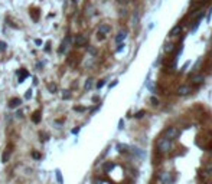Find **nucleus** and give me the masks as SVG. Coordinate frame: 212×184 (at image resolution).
Returning a JSON list of instances; mask_svg holds the SVG:
<instances>
[{
    "label": "nucleus",
    "instance_id": "19",
    "mask_svg": "<svg viewBox=\"0 0 212 184\" xmlns=\"http://www.w3.org/2000/svg\"><path fill=\"white\" fill-rule=\"evenodd\" d=\"M139 19H140V15H139V12H134V15H133V25L136 26V25H139Z\"/></svg>",
    "mask_w": 212,
    "mask_h": 184
},
{
    "label": "nucleus",
    "instance_id": "26",
    "mask_svg": "<svg viewBox=\"0 0 212 184\" xmlns=\"http://www.w3.org/2000/svg\"><path fill=\"white\" fill-rule=\"evenodd\" d=\"M32 157L33 158H41V154H39V152H32Z\"/></svg>",
    "mask_w": 212,
    "mask_h": 184
},
{
    "label": "nucleus",
    "instance_id": "10",
    "mask_svg": "<svg viewBox=\"0 0 212 184\" xmlns=\"http://www.w3.org/2000/svg\"><path fill=\"white\" fill-rule=\"evenodd\" d=\"M203 81H205V78H203V75H201V73L192 76V83H193V85H199V83H202Z\"/></svg>",
    "mask_w": 212,
    "mask_h": 184
},
{
    "label": "nucleus",
    "instance_id": "24",
    "mask_svg": "<svg viewBox=\"0 0 212 184\" xmlns=\"http://www.w3.org/2000/svg\"><path fill=\"white\" fill-rule=\"evenodd\" d=\"M124 49V43H118V48H117V52H121Z\"/></svg>",
    "mask_w": 212,
    "mask_h": 184
},
{
    "label": "nucleus",
    "instance_id": "25",
    "mask_svg": "<svg viewBox=\"0 0 212 184\" xmlns=\"http://www.w3.org/2000/svg\"><path fill=\"white\" fill-rule=\"evenodd\" d=\"M6 49V43L5 42H0V50H5Z\"/></svg>",
    "mask_w": 212,
    "mask_h": 184
},
{
    "label": "nucleus",
    "instance_id": "31",
    "mask_svg": "<svg viewBox=\"0 0 212 184\" xmlns=\"http://www.w3.org/2000/svg\"><path fill=\"white\" fill-rule=\"evenodd\" d=\"M65 94H64V98H69V94H68V91H64Z\"/></svg>",
    "mask_w": 212,
    "mask_h": 184
},
{
    "label": "nucleus",
    "instance_id": "8",
    "mask_svg": "<svg viewBox=\"0 0 212 184\" xmlns=\"http://www.w3.org/2000/svg\"><path fill=\"white\" fill-rule=\"evenodd\" d=\"M125 38H127V30H120L118 35L115 36V42L117 43H123Z\"/></svg>",
    "mask_w": 212,
    "mask_h": 184
},
{
    "label": "nucleus",
    "instance_id": "18",
    "mask_svg": "<svg viewBox=\"0 0 212 184\" xmlns=\"http://www.w3.org/2000/svg\"><path fill=\"white\" fill-rule=\"evenodd\" d=\"M117 150L120 152H125V151H129V145L127 144H117Z\"/></svg>",
    "mask_w": 212,
    "mask_h": 184
},
{
    "label": "nucleus",
    "instance_id": "6",
    "mask_svg": "<svg viewBox=\"0 0 212 184\" xmlns=\"http://www.w3.org/2000/svg\"><path fill=\"white\" fill-rule=\"evenodd\" d=\"M159 180L162 181V184H172L173 183V177L169 171H163V173L159 175Z\"/></svg>",
    "mask_w": 212,
    "mask_h": 184
},
{
    "label": "nucleus",
    "instance_id": "17",
    "mask_svg": "<svg viewBox=\"0 0 212 184\" xmlns=\"http://www.w3.org/2000/svg\"><path fill=\"white\" fill-rule=\"evenodd\" d=\"M93 83H94V79H93V78H88L87 82H85V87H84V89H85V91H90V89L93 88Z\"/></svg>",
    "mask_w": 212,
    "mask_h": 184
},
{
    "label": "nucleus",
    "instance_id": "11",
    "mask_svg": "<svg viewBox=\"0 0 212 184\" xmlns=\"http://www.w3.org/2000/svg\"><path fill=\"white\" fill-rule=\"evenodd\" d=\"M178 94L179 95H188V94H190V88L188 87V85H182V87L178 88Z\"/></svg>",
    "mask_w": 212,
    "mask_h": 184
},
{
    "label": "nucleus",
    "instance_id": "9",
    "mask_svg": "<svg viewBox=\"0 0 212 184\" xmlns=\"http://www.w3.org/2000/svg\"><path fill=\"white\" fill-rule=\"evenodd\" d=\"M180 33H182V26H180V25H176V26H175L173 29L170 30V33H169V35H170L172 38H176V36H179Z\"/></svg>",
    "mask_w": 212,
    "mask_h": 184
},
{
    "label": "nucleus",
    "instance_id": "5",
    "mask_svg": "<svg viewBox=\"0 0 212 184\" xmlns=\"http://www.w3.org/2000/svg\"><path fill=\"white\" fill-rule=\"evenodd\" d=\"M178 135H179V131L176 130V128H173V127H170V128H168V130L164 131V138H168L170 141L176 140Z\"/></svg>",
    "mask_w": 212,
    "mask_h": 184
},
{
    "label": "nucleus",
    "instance_id": "16",
    "mask_svg": "<svg viewBox=\"0 0 212 184\" xmlns=\"http://www.w3.org/2000/svg\"><path fill=\"white\" fill-rule=\"evenodd\" d=\"M32 121L35 122V124H38L39 121H41V111H35V112H33Z\"/></svg>",
    "mask_w": 212,
    "mask_h": 184
},
{
    "label": "nucleus",
    "instance_id": "4",
    "mask_svg": "<svg viewBox=\"0 0 212 184\" xmlns=\"http://www.w3.org/2000/svg\"><path fill=\"white\" fill-rule=\"evenodd\" d=\"M74 43H75L76 48H82V46H85L88 43V39L85 35H76L75 39H74Z\"/></svg>",
    "mask_w": 212,
    "mask_h": 184
},
{
    "label": "nucleus",
    "instance_id": "14",
    "mask_svg": "<svg viewBox=\"0 0 212 184\" xmlns=\"http://www.w3.org/2000/svg\"><path fill=\"white\" fill-rule=\"evenodd\" d=\"M20 102H22V101H20L19 98H15V99H12L10 102H9V107H10V108H16V107L20 105Z\"/></svg>",
    "mask_w": 212,
    "mask_h": 184
},
{
    "label": "nucleus",
    "instance_id": "27",
    "mask_svg": "<svg viewBox=\"0 0 212 184\" xmlns=\"http://www.w3.org/2000/svg\"><path fill=\"white\" fill-rule=\"evenodd\" d=\"M49 89L52 91V94H55V92H56V88H55V85H49Z\"/></svg>",
    "mask_w": 212,
    "mask_h": 184
},
{
    "label": "nucleus",
    "instance_id": "33",
    "mask_svg": "<svg viewBox=\"0 0 212 184\" xmlns=\"http://www.w3.org/2000/svg\"><path fill=\"white\" fill-rule=\"evenodd\" d=\"M208 184H212V183H208Z\"/></svg>",
    "mask_w": 212,
    "mask_h": 184
},
{
    "label": "nucleus",
    "instance_id": "1",
    "mask_svg": "<svg viewBox=\"0 0 212 184\" xmlns=\"http://www.w3.org/2000/svg\"><path fill=\"white\" fill-rule=\"evenodd\" d=\"M172 148V141L168 140V138H160L157 141V150L160 154H164V152H169V150Z\"/></svg>",
    "mask_w": 212,
    "mask_h": 184
},
{
    "label": "nucleus",
    "instance_id": "15",
    "mask_svg": "<svg viewBox=\"0 0 212 184\" xmlns=\"http://www.w3.org/2000/svg\"><path fill=\"white\" fill-rule=\"evenodd\" d=\"M17 75H19V82H23V79H25L26 76H29V72H27V70H19Z\"/></svg>",
    "mask_w": 212,
    "mask_h": 184
},
{
    "label": "nucleus",
    "instance_id": "28",
    "mask_svg": "<svg viewBox=\"0 0 212 184\" xmlns=\"http://www.w3.org/2000/svg\"><path fill=\"white\" fill-rule=\"evenodd\" d=\"M104 83H105V81H100V82L97 83V87H98V88H103V87H104Z\"/></svg>",
    "mask_w": 212,
    "mask_h": 184
},
{
    "label": "nucleus",
    "instance_id": "30",
    "mask_svg": "<svg viewBox=\"0 0 212 184\" xmlns=\"http://www.w3.org/2000/svg\"><path fill=\"white\" fill-rule=\"evenodd\" d=\"M120 127H118V128H123V127H124V122H123V119H121V121H120Z\"/></svg>",
    "mask_w": 212,
    "mask_h": 184
},
{
    "label": "nucleus",
    "instance_id": "7",
    "mask_svg": "<svg viewBox=\"0 0 212 184\" xmlns=\"http://www.w3.org/2000/svg\"><path fill=\"white\" fill-rule=\"evenodd\" d=\"M203 175H202V179L203 180H208L209 177H212V162H209V164H207L205 165V171H203Z\"/></svg>",
    "mask_w": 212,
    "mask_h": 184
},
{
    "label": "nucleus",
    "instance_id": "29",
    "mask_svg": "<svg viewBox=\"0 0 212 184\" xmlns=\"http://www.w3.org/2000/svg\"><path fill=\"white\" fill-rule=\"evenodd\" d=\"M90 52H91V53H93V55H95V53H97V50H95V49H93V48H90Z\"/></svg>",
    "mask_w": 212,
    "mask_h": 184
},
{
    "label": "nucleus",
    "instance_id": "13",
    "mask_svg": "<svg viewBox=\"0 0 212 184\" xmlns=\"http://www.w3.org/2000/svg\"><path fill=\"white\" fill-rule=\"evenodd\" d=\"M163 50L166 52V53H172L175 50V45L172 43V42H169V43H166L164 45V48H163Z\"/></svg>",
    "mask_w": 212,
    "mask_h": 184
},
{
    "label": "nucleus",
    "instance_id": "12",
    "mask_svg": "<svg viewBox=\"0 0 212 184\" xmlns=\"http://www.w3.org/2000/svg\"><path fill=\"white\" fill-rule=\"evenodd\" d=\"M10 152H12V144H9L7 145V148L5 150V152H3V162H7L9 161V157H10Z\"/></svg>",
    "mask_w": 212,
    "mask_h": 184
},
{
    "label": "nucleus",
    "instance_id": "23",
    "mask_svg": "<svg viewBox=\"0 0 212 184\" xmlns=\"http://www.w3.org/2000/svg\"><path fill=\"white\" fill-rule=\"evenodd\" d=\"M150 102H152L153 105H157V104H159V99H157L156 97H152V98H150Z\"/></svg>",
    "mask_w": 212,
    "mask_h": 184
},
{
    "label": "nucleus",
    "instance_id": "3",
    "mask_svg": "<svg viewBox=\"0 0 212 184\" xmlns=\"http://www.w3.org/2000/svg\"><path fill=\"white\" fill-rule=\"evenodd\" d=\"M71 42H72V38H71V35H66L65 38H64V40H62V43H61V46H59V53H65L66 50L69 49V46H71Z\"/></svg>",
    "mask_w": 212,
    "mask_h": 184
},
{
    "label": "nucleus",
    "instance_id": "20",
    "mask_svg": "<svg viewBox=\"0 0 212 184\" xmlns=\"http://www.w3.org/2000/svg\"><path fill=\"white\" fill-rule=\"evenodd\" d=\"M133 152H134V154H137L139 157H144V151H141L140 148H137V147H134V148H133Z\"/></svg>",
    "mask_w": 212,
    "mask_h": 184
},
{
    "label": "nucleus",
    "instance_id": "22",
    "mask_svg": "<svg viewBox=\"0 0 212 184\" xmlns=\"http://www.w3.org/2000/svg\"><path fill=\"white\" fill-rule=\"evenodd\" d=\"M144 114H146V111H143V109H141V111L136 112V115H134V117H136V118H141V117H143Z\"/></svg>",
    "mask_w": 212,
    "mask_h": 184
},
{
    "label": "nucleus",
    "instance_id": "2",
    "mask_svg": "<svg viewBox=\"0 0 212 184\" xmlns=\"http://www.w3.org/2000/svg\"><path fill=\"white\" fill-rule=\"evenodd\" d=\"M111 32V26L110 25H107V23H103V25H100V27H98V36L97 38L100 39V40H103L104 38H105V35L107 33H110Z\"/></svg>",
    "mask_w": 212,
    "mask_h": 184
},
{
    "label": "nucleus",
    "instance_id": "21",
    "mask_svg": "<svg viewBox=\"0 0 212 184\" xmlns=\"http://www.w3.org/2000/svg\"><path fill=\"white\" fill-rule=\"evenodd\" d=\"M113 167H114V164H113V162H108V164H105V165H104V171H105V173H108Z\"/></svg>",
    "mask_w": 212,
    "mask_h": 184
},
{
    "label": "nucleus",
    "instance_id": "32",
    "mask_svg": "<svg viewBox=\"0 0 212 184\" xmlns=\"http://www.w3.org/2000/svg\"><path fill=\"white\" fill-rule=\"evenodd\" d=\"M127 0H118V3H125Z\"/></svg>",
    "mask_w": 212,
    "mask_h": 184
}]
</instances>
